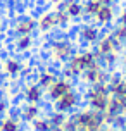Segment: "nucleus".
I'll return each mask as SVG.
<instances>
[{
	"label": "nucleus",
	"mask_w": 126,
	"mask_h": 131,
	"mask_svg": "<svg viewBox=\"0 0 126 131\" xmlns=\"http://www.w3.org/2000/svg\"><path fill=\"white\" fill-rule=\"evenodd\" d=\"M59 76H60V72L57 71L54 66L48 64V66H45V67H41V69L36 71V74H35V81H36L43 90H47V88H50V85H52Z\"/></svg>",
	"instance_id": "obj_15"
},
{
	"label": "nucleus",
	"mask_w": 126,
	"mask_h": 131,
	"mask_svg": "<svg viewBox=\"0 0 126 131\" xmlns=\"http://www.w3.org/2000/svg\"><path fill=\"white\" fill-rule=\"evenodd\" d=\"M118 12H119V9H118L116 4H102V7L99 9V12L95 14V17L92 19V23H95V24L100 26L102 29H109L111 26L116 24Z\"/></svg>",
	"instance_id": "obj_12"
},
{
	"label": "nucleus",
	"mask_w": 126,
	"mask_h": 131,
	"mask_svg": "<svg viewBox=\"0 0 126 131\" xmlns=\"http://www.w3.org/2000/svg\"><path fill=\"white\" fill-rule=\"evenodd\" d=\"M100 2H104V4H116V2H119V0H100Z\"/></svg>",
	"instance_id": "obj_30"
},
{
	"label": "nucleus",
	"mask_w": 126,
	"mask_h": 131,
	"mask_svg": "<svg viewBox=\"0 0 126 131\" xmlns=\"http://www.w3.org/2000/svg\"><path fill=\"white\" fill-rule=\"evenodd\" d=\"M29 128H31V131H50V123H48V119H47V116L43 114V116H40V117H36L33 121V123H29Z\"/></svg>",
	"instance_id": "obj_23"
},
{
	"label": "nucleus",
	"mask_w": 126,
	"mask_h": 131,
	"mask_svg": "<svg viewBox=\"0 0 126 131\" xmlns=\"http://www.w3.org/2000/svg\"><path fill=\"white\" fill-rule=\"evenodd\" d=\"M10 33L16 36H26V35H33L36 36L38 26H36V17L31 14H17L12 19L10 24Z\"/></svg>",
	"instance_id": "obj_7"
},
{
	"label": "nucleus",
	"mask_w": 126,
	"mask_h": 131,
	"mask_svg": "<svg viewBox=\"0 0 126 131\" xmlns=\"http://www.w3.org/2000/svg\"><path fill=\"white\" fill-rule=\"evenodd\" d=\"M45 116H47V119H48V123H50L52 128H62L64 123H66V119H67V114H62V112L55 111V109H50Z\"/></svg>",
	"instance_id": "obj_22"
},
{
	"label": "nucleus",
	"mask_w": 126,
	"mask_h": 131,
	"mask_svg": "<svg viewBox=\"0 0 126 131\" xmlns=\"http://www.w3.org/2000/svg\"><path fill=\"white\" fill-rule=\"evenodd\" d=\"M73 88H74L73 79H67V78H64V76H59V78L50 85V88L45 90V98L50 104H54V102H57L62 95H66V93L69 92V90H73Z\"/></svg>",
	"instance_id": "obj_13"
},
{
	"label": "nucleus",
	"mask_w": 126,
	"mask_h": 131,
	"mask_svg": "<svg viewBox=\"0 0 126 131\" xmlns=\"http://www.w3.org/2000/svg\"><path fill=\"white\" fill-rule=\"evenodd\" d=\"M21 97L24 102H29V104H41L45 100V90L36 81H28L23 85Z\"/></svg>",
	"instance_id": "obj_14"
},
{
	"label": "nucleus",
	"mask_w": 126,
	"mask_h": 131,
	"mask_svg": "<svg viewBox=\"0 0 126 131\" xmlns=\"http://www.w3.org/2000/svg\"><path fill=\"white\" fill-rule=\"evenodd\" d=\"M81 102H83V97H81V93L76 90V86H74L73 90H69L66 95H62V97L57 100V102H54L52 104V109L55 111L62 112V114H73L74 111H78L81 107Z\"/></svg>",
	"instance_id": "obj_8"
},
{
	"label": "nucleus",
	"mask_w": 126,
	"mask_h": 131,
	"mask_svg": "<svg viewBox=\"0 0 126 131\" xmlns=\"http://www.w3.org/2000/svg\"><path fill=\"white\" fill-rule=\"evenodd\" d=\"M104 129H106V128H102V129H97V131H104Z\"/></svg>",
	"instance_id": "obj_35"
},
{
	"label": "nucleus",
	"mask_w": 126,
	"mask_h": 131,
	"mask_svg": "<svg viewBox=\"0 0 126 131\" xmlns=\"http://www.w3.org/2000/svg\"><path fill=\"white\" fill-rule=\"evenodd\" d=\"M121 131H126V121H124V126L121 128Z\"/></svg>",
	"instance_id": "obj_34"
},
{
	"label": "nucleus",
	"mask_w": 126,
	"mask_h": 131,
	"mask_svg": "<svg viewBox=\"0 0 126 131\" xmlns=\"http://www.w3.org/2000/svg\"><path fill=\"white\" fill-rule=\"evenodd\" d=\"M109 29H111V33H112L114 36L119 40L123 45H126V26H123V24H118V23H116V24H114V26H111Z\"/></svg>",
	"instance_id": "obj_24"
},
{
	"label": "nucleus",
	"mask_w": 126,
	"mask_h": 131,
	"mask_svg": "<svg viewBox=\"0 0 126 131\" xmlns=\"http://www.w3.org/2000/svg\"><path fill=\"white\" fill-rule=\"evenodd\" d=\"M4 35H5V23H4V19H0V40Z\"/></svg>",
	"instance_id": "obj_28"
},
{
	"label": "nucleus",
	"mask_w": 126,
	"mask_h": 131,
	"mask_svg": "<svg viewBox=\"0 0 126 131\" xmlns=\"http://www.w3.org/2000/svg\"><path fill=\"white\" fill-rule=\"evenodd\" d=\"M104 131H121V129H116V128H111V126H106Z\"/></svg>",
	"instance_id": "obj_31"
},
{
	"label": "nucleus",
	"mask_w": 126,
	"mask_h": 131,
	"mask_svg": "<svg viewBox=\"0 0 126 131\" xmlns=\"http://www.w3.org/2000/svg\"><path fill=\"white\" fill-rule=\"evenodd\" d=\"M36 48V36L26 35V36H16L14 38V52L17 55H29Z\"/></svg>",
	"instance_id": "obj_17"
},
{
	"label": "nucleus",
	"mask_w": 126,
	"mask_h": 131,
	"mask_svg": "<svg viewBox=\"0 0 126 131\" xmlns=\"http://www.w3.org/2000/svg\"><path fill=\"white\" fill-rule=\"evenodd\" d=\"M109 76H111V71L97 60L80 76V81L86 86H92V85H100V83H109Z\"/></svg>",
	"instance_id": "obj_9"
},
{
	"label": "nucleus",
	"mask_w": 126,
	"mask_h": 131,
	"mask_svg": "<svg viewBox=\"0 0 126 131\" xmlns=\"http://www.w3.org/2000/svg\"><path fill=\"white\" fill-rule=\"evenodd\" d=\"M24 60L21 59L19 55H7L2 59V64H0V71L4 72L9 81H16L23 76V71H24Z\"/></svg>",
	"instance_id": "obj_10"
},
{
	"label": "nucleus",
	"mask_w": 126,
	"mask_h": 131,
	"mask_svg": "<svg viewBox=\"0 0 126 131\" xmlns=\"http://www.w3.org/2000/svg\"><path fill=\"white\" fill-rule=\"evenodd\" d=\"M0 119H2V117H0Z\"/></svg>",
	"instance_id": "obj_36"
},
{
	"label": "nucleus",
	"mask_w": 126,
	"mask_h": 131,
	"mask_svg": "<svg viewBox=\"0 0 126 131\" xmlns=\"http://www.w3.org/2000/svg\"><path fill=\"white\" fill-rule=\"evenodd\" d=\"M0 131H24V123L19 112H9L0 119Z\"/></svg>",
	"instance_id": "obj_18"
},
{
	"label": "nucleus",
	"mask_w": 126,
	"mask_h": 131,
	"mask_svg": "<svg viewBox=\"0 0 126 131\" xmlns=\"http://www.w3.org/2000/svg\"><path fill=\"white\" fill-rule=\"evenodd\" d=\"M123 55H126V45L123 47Z\"/></svg>",
	"instance_id": "obj_33"
},
{
	"label": "nucleus",
	"mask_w": 126,
	"mask_h": 131,
	"mask_svg": "<svg viewBox=\"0 0 126 131\" xmlns=\"http://www.w3.org/2000/svg\"><path fill=\"white\" fill-rule=\"evenodd\" d=\"M116 23L118 24H123V26H126V5L121 7L119 12H118V19H116Z\"/></svg>",
	"instance_id": "obj_26"
},
{
	"label": "nucleus",
	"mask_w": 126,
	"mask_h": 131,
	"mask_svg": "<svg viewBox=\"0 0 126 131\" xmlns=\"http://www.w3.org/2000/svg\"><path fill=\"white\" fill-rule=\"evenodd\" d=\"M102 28L97 26L95 23H81L78 24L76 31H74V40L78 41L80 48H93L95 43L99 41L100 35H102Z\"/></svg>",
	"instance_id": "obj_5"
},
{
	"label": "nucleus",
	"mask_w": 126,
	"mask_h": 131,
	"mask_svg": "<svg viewBox=\"0 0 126 131\" xmlns=\"http://www.w3.org/2000/svg\"><path fill=\"white\" fill-rule=\"evenodd\" d=\"M17 112H19V117L23 119V123H24V124H29V123H33L36 117L43 116V107H41V104L23 102Z\"/></svg>",
	"instance_id": "obj_16"
},
{
	"label": "nucleus",
	"mask_w": 126,
	"mask_h": 131,
	"mask_svg": "<svg viewBox=\"0 0 126 131\" xmlns=\"http://www.w3.org/2000/svg\"><path fill=\"white\" fill-rule=\"evenodd\" d=\"M50 131H64V128H50Z\"/></svg>",
	"instance_id": "obj_32"
},
{
	"label": "nucleus",
	"mask_w": 126,
	"mask_h": 131,
	"mask_svg": "<svg viewBox=\"0 0 126 131\" xmlns=\"http://www.w3.org/2000/svg\"><path fill=\"white\" fill-rule=\"evenodd\" d=\"M97 60H99V57H97L93 48H80L62 67H59V72L60 76L74 81V79H80L81 74Z\"/></svg>",
	"instance_id": "obj_3"
},
{
	"label": "nucleus",
	"mask_w": 126,
	"mask_h": 131,
	"mask_svg": "<svg viewBox=\"0 0 126 131\" xmlns=\"http://www.w3.org/2000/svg\"><path fill=\"white\" fill-rule=\"evenodd\" d=\"M83 100H85L86 107H90V109H93L97 112H106L107 105H109V100H111L109 85L107 83H100V85L86 86Z\"/></svg>",
	"instance_id": "obj_4"
},
{
	"label": "nucleus",
	"mask_w": 126,
	"mask_h": 131,
	"mask_svg": "<svg viewBox=\"0 0 126 131\" xmlns=\"http://www.w3.org/2000/svg\"><path fill=\"white\" fill-rule=\"evenodd\" d=\"M57 7H62L73 21L83 19V0H62Z\"/></svg>",
	"instance_id": "obj_19"
},
{
	"label": "nucleus",
	"mask_w": 126,
	"mask_h": 131,
	"mask_svg": "<svg viewBox=\"0 0 126 131\" xmlns=\"http://www.w3.org/2000/svg\"><path fill=\"white\" fill-rule=\"evenodd\" d=\"M123 47L124 45L111 33V29H107V31H102L99 41L93 47V50L97 53V57L100 59V57L109 55V53H123Z\"/></svg>",
	"instance_id": "obj_6"
},
{
	"label": "nucleus",
	"mask_w": 126,
	"mask_h": 131,
	"mask_svg": "<svg viewBox=\"0 0 126 131\" xmlns=\"http://www.w3.org/2000/svg\"><path fill=\"white\" fill-rule=\"evenodd\" d=\"M36 26H38V33L43 36H50L52 33L59 31V24H57V17H55V10L54 9H45L38 12L36 16Z\"/></svg>",
	"instance_id": "obj_11"
},
{
	"label": "nucleus",
	"mask_w": 126,
	"mask_h": 131,
	"mask_svg": "<svg viewBox=\"0 0 126 131\" xmlns=\"http://www.w3.org/2000/svg\"><path fill=\"white\" fill-rule=\"evenodd\" d=\"M119 66H121V72L126 76V55H123V57H121V64Z\"/></svg>",
	"instance_id": "obj_27"
},
{
	"label": "nucleus",
	"mask_w": 126,
	"mask_h": 131,
	"mask_svg": "<svg viewBox=\"0 0 126 131\" xmlns=\"http://www.w3.org/2000/svg\"><path fill=\"white\" fill-rule=\"evenodd\" d=\"M9 112H10V98L0 93V117H4Z\"/></svg>",
	"instance_id": "obj_25"
},
{
	"label": "nucleus",
	"mask_w": 126,
	"mask_h": 131,
	"mask_svg": "<svg viewBox=\"0 0 126 131\" xmlns=\"http://www.w3.org/2000/svg\"><path fill=\"white\" fill-rule=\"evenodd\" d=\"M106 126V112H97L90 107H80L67 116L62 128L64 131H97Z\"/></svg>",
	"instance_id": "obj_2"
},
{
	"label": "nucleus",
	"mask_w": 126,
	"mask_h": 131,
	"mask_svg": "<svg viewBox=\"0 0 126 131\" xmlns=\"http://www.w3.org/2000/svg\"><path fill=\"white\" fill-rule=\"evenodd\" d=\"M104 2L100 0H83V19L92 21L95 17V14L99 12V9L102 7Z\"/></svg>",
	"instance_id": "obj_21"
},
{
	"label": "nucleus",
	"mask_w": 126,
	"mask_h": 131,
	"mask_svg": "<svg viewBox=\"0 0 126 131\" xmlns=\"http://www.w3.org/2000/svg\"><path fill=\"white\" fill-rule=\"evenodd\" d=\"M60 2H62V0H47V4H48L50 7H57Z\"/></svg>",
	"instance_id": "obj_29"
},
{
	"label": "nucleus",
	"mask_w": 126,
	"mask_h": 131,
	"mask_svg": "<svg viewBox=\"0 0 126 131\" xmlns=\"http://www.w3.org/2000/svg\"><path fill=\"white\" fill-rule=\"evenodd\" d=\"M78 50H80L78 41L66 33L57 35V36H50L45 43L47 60L54 67H62Z\"/></svg>",
	"instance_id": "obj_1"
},
{
	"label": "nucleus",
	"mask_w": 126,
	"mask_h": 131,
	"mask_svg": "<svg viewBox=\"0 0 126 131\" xmlns=\"http://www.w3.org/2000/svg\"><path fill=\"white\" fill-rule=\"evenodd\" d=\"M55 10V17H57V24H59V31H66V29H71L73 26V19L71 16L62 9V7H52Z\"/></svg>",
	"instance_id": "obj_20"
}]
</instances>
